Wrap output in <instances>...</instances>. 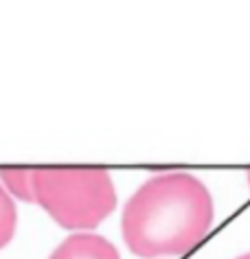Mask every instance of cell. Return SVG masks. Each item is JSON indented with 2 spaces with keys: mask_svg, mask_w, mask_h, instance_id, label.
<instances>
[{
  "mask_svg": "<svg viewBox=\"0 0 250 259\" xmlns=\"http://www.w3.org/2000/svg\"><path fill=\"white\" fill-rule=\"evenodd\" d=\"M213 224V200L202 180L184 171L152 176L127 200L121 231L145 259L189 252Z\"/></svg>",
  "mask_w": 250,
  "mask_h": 259,
  "instance_id": "cell-1",
  "label": "cell"
},
{
  "mask_svg": "<svg viewBox=\"0 0 250 259\" xmlns=\"http://www.w3.org/2000/svg\"><path fill=\"white\" fill-rule=\"evenodd\" d=\"M33 193L64 229H94L117 204L106 169H33Z\"/></svg>",
  "mask_w": 250,
  "mask_h": 259,
  "instance_id": "cell-2",
  "label": "cell"
},
{
  "mask_svg": "<svg viewBox=\"0 0 250 259\" xmlns=\"http://www.w3.org/2000/svg\"><path fill=\"white\" fill-rule=\"evenodd\" d=\"M48 259H121L119 250L101 235H70L53 250Z\"/></svg>",
  "mask_w": 250,
  "mask_h": 259,
  "instance_id": "cell-3",
  "label": "cell"
},
{
  "mask_svg": "<svg viewBox=\"0 0 250 259\" xmlns=\"http://www.w3.org/2000/svg\"><path fill=\"white\" fill-rule=\"evenodd\" d=\"M0 180L16 198L24 200V202H35L33 169H3L0 171Z\"/></svg>",
  "mask_w": 250,
  "mask_h": 259,
  "instance_id": "cell-4",
  "label": "cell"
},
{
  "mask_svg": "<svg viewBox=\"0 0 250 259\" xmlns=\"http://www.w3.org/2000/svg\"><path fill=\"white\" fill-rule=\"evenodd\" d=\"M16 224H18V213L16 204L9 198V193L0 187V248L11 242L16 235Z\"/></svg>",
  "mask_w": 250,
  "mask_h": 259,
  "instance_id": "cell-5",
  "label": "cell"
},
{
  "mask_svg": "<svg viewBox=\"0 0 250 259\" xmlns=\"http://www.w3.org/2000/svg\"><path fill=\"white\" fill-rule=\"evenodd\" d=\"M237 259H250V252H246V255H241V257H237Z\"/></svg>",
  "mask_w": 250,
  "mask_h": 259,
  "instance_id": "cell-6",
  "label": "cell"
},
{
  "mask_svg": "<svg viewBox=\"0 0 250 259\" xmlns=\"http://www.w3.org/2000/svg\"><path fill=\"white\" fill-rule=\"evenodd\" d=\"M248 183H250V171H248Z\"/></svg>",
  "mask_w": 250,
  "mask_h": 259,
  "instance_id": "cell-7",
  "label": "cell"
}]
</instances>
